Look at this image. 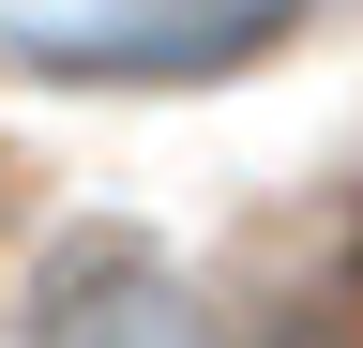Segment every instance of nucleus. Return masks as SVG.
<instances>
[{"label": "nucleus", "instance_id": "f257e3e1", "mask_svg": "<svg viewBox=\"0 0 363 348\" xmlns=\"http://www.w3.org/2000/svg\"><path fill=\"white\" fill-rule=\"evenodd\" d=\"M30 348H197V303H182L167 257H136V242H76L61 273L30 288Z\"/></svg>", "mask_w": 363, "mask_h": 348}, {"label": "nucleus", "instance_id": "f03ea898", "mask_svg": "<svg viewBox=\"0 0 363 348\" xmlns=\"http://www.w3.org/2000/svg\"><path fill=\"white\" fill-rule=\"evenodd\" d=\"M257 348H363V333L333 318V303H288V318H257Z\"/></svg>", "mask_w": 363, "mask_h": 348}, {"label": "nucleus", "instance_id": "7ed1b4c3", "mask_svg": "<svg viewBox=\"0 0 363 348\" xmlns=\"http://www.w3.org/2000/svg\"><path fill=\"white\" fill-rule=\"evenodd\" d=\"M348 273H363V257H348Z\"/></svg>", "mask_w": 363, "mask_h": 348}]
</instances>
